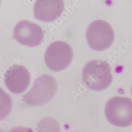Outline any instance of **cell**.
Here are the masks:
<instances>
[{"label":"cell","mask_w":132,"mask_h":132,"mask_svg":"<svg viewBox=\"0 0 132 132\" xmlns=\"http://www.w3.org/2000/svg\"><path fill=\"white\" fill-rule=\"evenodd\" d=\"M57 90V83L53 77L49 75H43L34 81L30 90L23 95V99L29 105H42L52 100Z\"/></svg>","instance_id":"obj_3"},{"label":"cell","mask_w":132,"mask_h":132,"mask_svg":"<svg viewBox=\"0 0 132 132\" xmlns=\"http://www.w3.org/2000/svg\"><path fill=\"white\" fill-rule=\"evenodd\" d=\"M43 37V31L41 27L27 20L19 22L14 29V39L21 45L30 47L39 46Z\"/></svg>","instance_id":"obj_6"},{"label":"cell","mask_w":132,"mask_h":132,"mask_svg":"<svg viewBox=\"0 0 132 132\" xmlns=\"http://www.w3.org/2000/svg\"><path fill=\"white\" fill-rule=\"evenodd\" d=\"M8 132H34L30 128L24 126H17L11 129Z\"/></svg>","instance_id":"obj_11"},{"label":"cell","mask_w":132,"mask_h":132,"mask_svg":"<svg viewBox=\"0 0 132 132\" xmlns=\"http://www.w3.org/2000/svg\"><path fill=\"white\" fill-rule=\"evenodd\" d=\"M73 57L72 47L67 42L56 41L51 43L45 53V62L53 71H60L67 68Z\"/></svg>","instance_id":"obj_5"},{"label":"cell","mask_w":132,"mask_h":132,"mask_svg":"<svg viewBox=\"0 0 132 132\" xmlns=\"http://www.w3.org/2000/svg\"><path fill=\"white\" fill-rule=\"evenodd\" d=\"M82 76L84 85L94 91L106 89L113 81L111 66L102 60L89 61L85 66Z\"/></svg>","instance_id":"obj_1"},{"label":"cell","mask_w":132,"mask_h":132,"mask_svg":"<svg viewBox=\"0 0 132 132\" xmlns=\"http://www.w3.org/2000/svg\"><path fill=\"white\" fill-rule=\"evenodd\" d=\"M86 38L94 50L102 51L111 46L115 35L111 25L103 20L94 21L87 30Z\"/></svg>","instance_id":"obj_4"},{"label":"cell","mask_w":132,"mask_h":132,"mask_svg":"<svg viewBox=\"0 0 132 132\" xmlns=\"http://www.w3.org/2000/svg\"><path fill=\"white\" fill-rule=\"evenodd\" d=\"M11 97L0 87V120L5 119L12 109Z\"/></svg>","instance_id":"obj_10"},{"label":"cell","mask_w":132,"mask_h":132,"mask_svg":"<svg viewBox=\"0 0 132 132\" xmlns=\"http://www.w3.org/2000/svg\"><path fill=\"white\" fill-rule=\"evenodd\" d=\"M31 81L29 70L23 65L14 64L10 67L4 75V82L12 93L20 94L28 88Z\"/></svg>","instance_id":"obj_7"},{"label":"cell","mask_w":132,"mask_h":132,"mask_svg":"<svg viewBox=\"0 0 132 132\" xmlns=\"http://www.w3.org/2000/svg\"><path fill=\"white\" fill-rule=\"evenodd\" d=\"M105 114L108 122L119 127L132 125V100L126 97L114 96L105 107Z\"/></svg>","instance_id":"obj_2"},{"label":"cell","mask_w":132,"mask_h":132,"mask_svg":"<svg viewBox=\"0 0 132 132\" xmlns=\"http://www.w3.org/2000/svg\"><path fill=\"white\" fill-rule=\"evenodd\" d=\"M64 10L62 0H39L34 6V15L39 21L51 22L61 16Z\"/></svg>","instance_id":"obj_8"},{"label":"cell","mask_w":132,"mask_h":132,"mask_svg":"<svg viewBox=\"0 0 132 132\" xmlns=\"http://www.w3.org/2000/svg\"><path fill=\"white\" fill-rule=\"evenodd\" d=\"M131 95H132V87H131Z\"/></svg>","instance_id":"obj_12"},{"label":"cell","mask_w":132,"mask_h":132,"mask_svg":"<svg viewBox=\"0 0 132 132\" xmlns=\"http://www.w3.org/2000/svg\"><path fill=\"white\" fill-rule=\"evenodd\" d=\"M36 132H60V125L54 118L46 117L37 124Z\"/></svg>","instance_id":"obj_9"}]
</instances>
